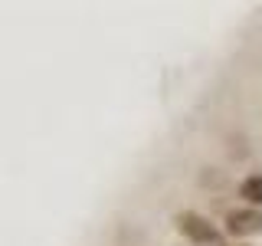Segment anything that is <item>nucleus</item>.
<instances>
[{
    "label": "nucleus",
    "instance_id": "1",
    "mask_svg": "<svg viewBox=\"0 0 262 246\" xmlns=\"http://www.w3.org/2000/svg\"><path fill=\"white\" fill-rule=\"evenodd\" d=\"M174 223L180 230V236H187L190 243L196 246H220V230L210 223L203 213H196V210H180L177 217H174Z\"/></svg>",
    "mask_w": 262,
    "mask_h": 246
},
{
    "label": "nucleus",
    "instance_id": "2",
    "mask_svg": "<svg viewBox=\"0 0 262 246\" xmlns=\"http://www.w3.org/2000/svg\"><path fill=\"white\" fill-rule=\"evenodd\" d=\"M226 233L236 236V240H243V236H259L262 233V210L256 207H236L226 213Z\"/></svg>",
    "mask_w": 262,
    "mask_h": 246
},
{
    "label": "nucleus",
    "instance_id": "3",
    "mask_svg": "<svg viewBox=\"0 0 262 246\" xmlns=\"http://www.w3.org/2000/svg\"><path fill=\"white\" fill-rule=\"evenodd\" d=\"M239 197L249 207H262V174H252V177H246L243 184H239Z\"/></svg>",
    "mask_w": 262,
    "mask_h": 246
}]
</instances>
